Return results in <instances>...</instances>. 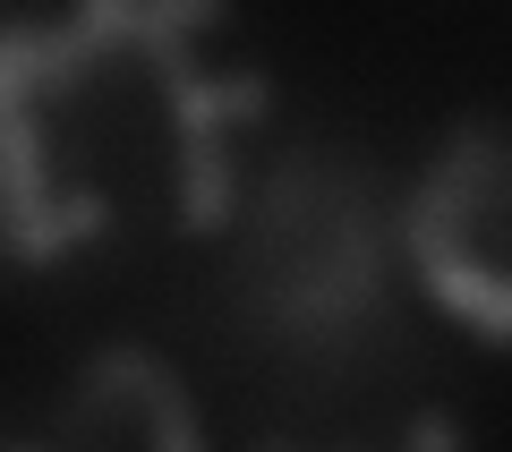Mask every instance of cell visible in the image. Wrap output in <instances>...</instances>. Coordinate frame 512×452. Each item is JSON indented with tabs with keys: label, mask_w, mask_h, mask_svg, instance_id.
I'll list each match as a JSON object with an SVG mask.
<instances>
[{
	"label": "cell",
	"mask_w": 512,
	"mask_h": 452,
	"mask_svg": "<svg viewBox=\"0 0 512 452\" xmlns=\"http://www.w3.org/2000/svg\"><path fill=\"white\" fill-rule=\"evenodd\" d=\"M146 0H77L60 18H0V265H60L94 248L120 205L60 197L52 103L94 94L103 69L137 43Z\"/></svg>",
	"instance_id": "cell-2"
},
{
	"label": "cell",
	"mask_w": 512,
	"mask_h": 452,
	"mask_svg": "<svg viewBox=\"0 0 512 452\" xmlns=\"http://www.w3.org/2000/svg\"><path fill=\"white\" fill-rule=\"evenodd\" d=\"M231 325L256 359L299 376H359L384 342V273H393V205L367 154L291 145L248 205H231Z\"/></svg>",
	"instance_id": "cell-1"
},
{
	"label": "cell",
	"mask_w": 512,
	"mask_h": 452,
	"mask_svg": "<svg viewBox=\"0 0 512 452\" xmlns=\"http://www.w3.org/2000/svg\"><path fill=\"white\" fill-rule=\"evenodd\" d=\"M60 435L69 444H163V452H197V401H188L180 367L154 359L137 342H111L77 367L69 401H60Z\"/></svg>",
	"instance_id": "cell-4"
},
{
	"label": "cell",
	"mask_w": 512,
	"mask_h": 452,
	"mask_svg": "<svg viewBox=\"0 0 512 452\" xmlns=\"http://www.w3.org/2000/svg\"><path fill=\"white\" fill-rule=\"evenodd\" d=\"M402 444L444 452V444H461V427H453V418H436V410H419V418H402Z\"/></svg>",
	"instance_id": "cell-5"
},
{
	"label": "cell",
	"mask_w": 512,
	"mask_h": 452,
	"mask_svg": "<svg viewBox=\"0 0 512 452\" xmlns=\"http://www.w3.org/2000/svg\"><path fill=\"white\" fill-rule=\"evenodd\" d=\"M393 239L461 333L512 350V128L453 120L436 163L393 205Z\"/></svg>",
	"instance_id": "cell-3"
}]
</instances>
